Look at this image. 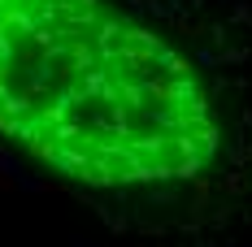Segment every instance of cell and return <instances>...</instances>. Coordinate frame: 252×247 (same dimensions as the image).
<instances>
[{
	"mask_svg": "<svg viewBox=\"0 0 252 247\" xmlns=\"http://www.w3.org/2000/svg\"><path fill=\"white\" fill-rule=\"evenodd\" d=\"M191 61L104 0H0V139L87 191L196 182L222 148Z\"/></svg>",
	"mask_w": 252,
	"mask_h": 247,
	"instance_id": "1",
	"label": "cell"
},
{
	"mask_svg": "<svg viewBox=\"0 0 252 247\" xmlns=\"http://www.w3.org/2000/svg\"><path fill=\"white\" fill-rule=\"evenodd\" d=\"M222 61H226V65H239V61H248V52H244V48H230V52H222Z\"/></svg>",
	"mask_w": 252,
	"mask_h": 247,
	"instance_id": "2",
	"label": "cell"
}]
</instances>
